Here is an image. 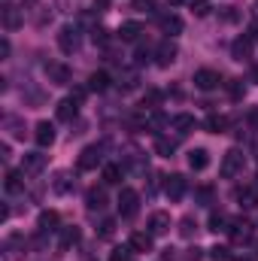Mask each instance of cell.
<instances>
[{"label":"cell","instance_id":"8","mask_svg":"<svg viewBox=\"0 0 258 261\" xmlns=\"http://www.w3.org/2000/svg\"><path fill=\"white\" fill-rule=\"evenodd\" d=\"M228 234H231L234 243H249V240H252V225L243 222V219H237V222L228 225Z\"/></svg>","mask_w":258,"mask_h":261},{"label":"cell","instance_id":"20","mask_svg":"<svg viewBox=\"0 0 258 261\" xmlns=\"http://www.w3.org/2000/svg\"><path fill=\"white\" fill-rule=\"evenodd\" d=\"M21 24H24L21 12L12 9V6H6V9H3V28H6V31H15V28H21Z\"/></svg>","mask_w":258,"mask_h":261},{"label":"cell","instance_id":"12","mask_svg":"<svg viewBox=\"0 0 258 261\" xmlns=\"http://www.w3.org/2000/svg\"><path fill=\"white\" fill-rule=\"evenodd\" d=\"M34 140H37V146H43V149L52 146V143H55V128H52L49 122H40V125L34 128Z\"/></svg>","mask_w":258,"mask_h":261},{"label":"cell","instance_id":"11","mask_svg":"<svg viewBox=\"0 0 258 261\" xmlns=\"http://www.w3.org/2000/svg\"><path fill=\"white\" fill-rule=\"evenodd\" d=\"M46 161H49V158H46L43 152H28L24 161H21V170H28V173H40V170L46 167Z\"/></svg>","mask_w":258,"mask_h":261},{"label":"cell","instance_id":"4","mask_svg":"<svg viewBox=\"0 0 258 261\" xmlns=\"http://www.w3.org/2000/svg\"><path fill=\"white\" fill-rule=\"evenodd\" d=\"M100 161H104V149H100V146H88V149H82V152H79L76 167H79V170H94Z\"/></svg>","mask_w":258,"mask_h":261},{"label":"cell","instance_id":"9","mask_svg":"<svg viewBox=\"0 0 258 261\" xmlns=\"http://www.w3.org/2000/svg\"><path fill=\"white\" fill-rule=\"evenodd\" d=\"M58 46H61V52H67V55L76 52V49H79V31L70 28V24L61 28V34H58Z\"/></svg>","mask_w":258,"mask_h":261},{"label":"cell","instance_id":"35","mask_svg":"<svg viewBox=\"0 0 258 261\" xmlns=\"http://www.w3.org/2000/svg\"><path fill=\"white\" fill-rule=\"evenodd\" d=\"M131 255H134V249H113V255H110V261H131Z\"/></svg>","mask_w":258,"mask_h":261},{"label":"cell","instance_id":"17","mask_svg":"<svg viewBox=\"0 0 258 261\" xmlns=\"http://www.w3.org/2000/svg\"><path fill=\"white\" fill-rule=\"evenodd\" d=\"M234 197H237L243 206H255L258 203V186H240V189L234 192Z\"/></svg>","mask_w":258,"mask_h":261},{"label":"cell","instance_id":"7","mask_svg":"<svg viewBox=\"0 0 258 261\" xmlns=\"http://www.w3.org/2000/svg\"><path fill=\"white\" fill-rule=\"evenodd\" d=\"M46 76H49V82H55V85H67L70 82V67L61 64V61H49L46 64Z\"/></svg>","mask_w":258,"mask_h":261},{"label":"cell","instance_id":"25","mask_svg":"<svg viewBox=\"0 0 258 261\" xmlns=\"http://www.w3.org/2000/svg\"><path fill=\"white\" fill-rule=\"evenodd\" d=\"M161 28H164V34L176 37V34L183 31V18H179V15H164V18H161Z\"/></svg>","mask_w":258,"mask_h":261},{"label":"cell","instance_id":"40","mask_svg":"<svg viewBox=\"0 0 258 261\" xmlns=\"http://www.w3.org/2000/svg\"><path fill=\"white\" fill-rule=\"evenodd\" d=\"M113 231H116V222L113 219H104L100 222V237H113Z\"/></svg>","mask_w":258,"mask_h":261},{"label":"cell","instance_id":"22","mask_svg":"<svg viewBox=\"0 0 258 261\" xmlns=\"http://www.w3.org/2000/svg\"><path fill=\"white\" fill-rule=\"evenodd\" d=\"M140 34H143L140 21H125V24L119 28V37H122L125 43H134V40H140Z\"/></svg>","mask_w":258,"mask_h":261},{"label":"cell","instance_id":"51","mask_svg":"<svg viewBox=\"0 0 258 261\" xmlns=\"http://www.w3.org/2000/svg\"><path fill=\"white\" fill-rule=\"evenodd\" d=\"M170 3H173V6H176V3H186V0H170Z\"/></svg>","mask_w":258,"mask_h":261},{"label":"cell","instance_id":"32","mask_svg":"<svg viewBox=\"0 0 258 261\" xmlns=\"http://www.w3.org/2000/svg\"><path fill=\"white\" fill-rule=\"evenodd\" d=\"M189 6H192V12L197 18H203V15L210 12V0H189Z\"/></svg>","mask_w":258,"mask_h":261},{"label":"cell","instance_id":"37","mask_svg":"<svg viewBox=\"0 0 258 261\" xmlns=\"http://www.w3.org/2000/svg\"><path fill=\"white\" fill-rule=\"evenodd\" d=\"M119 85H122L125 91H131V88H137V73H125V76L119 79Z\"/></svg>","mask_w":258,"mask_h":261},{"label":"cell","instance_id":"23","mask_svg":"<svg viewBox=\"0 0 258 261\" xmlns=\"http://www.w3.org/2000/svg\"><path fill=\"white\" fill-rule=\"evenodd\" d=\"M173 128H176V134H192L197 128V122H194V116H189V113H179L173 119Z\"/></svg>","mask_w":258,"mask_h":261},{"label":"cell","instance_id":"6","mask_svg":"<svg viewBox=\"0 0 258 261\" xmlns=\"http://www.w3.org/2000/svg\"><path fill=\"white\" fill-rule=\"evenodd\" d=\"M186 189H189V182H186L183 173H173V176H167V182H164V195L170 197V200H179V197L186 195Z\"/></svg>","mask_w":258,"mask_h":261},{"label":"cell","instance_id":"46","mask_svg":"<svg viewBox=\"0 0 258 261\" xmlns=\"http://www.w3.org/2000/svg\"><path fill=\"white\" fill-rule=\"evenodd\" d=\"M246 119H249V125H255V128H258V107H255V110H249V116H246Z\"/></svg>","mask_w":258,"mask_h":261},{"label":"cell","instance_id":"36","mask_svg":"<svg viewBox=\"0 0 258 261\" xmlns=\"http://www.w3.org/2000/svg\"><path fill=\"white\" fill-rule=\"evenodd\" d=\"M243 91H246V88H243V82H237V79L228 85V94H231L234 100H240V97H243Z\"/></svg>","mask_w":258,"mask_h":261},{"label":"cell","instance_id":"50","mask_svg":"<svg viewBox=\"0 0 258 261\" xmlns=\"http://www.w3.org/2000/svg\"><path fill=\"white\" fill-rule=\"evenodd\" d=\"M252 15H255V18H258V0H255V3H252Z\"/></svg>","mask_w":258,"mask_h":261},{"label":"cell","instance_id":"5","mask_svg":"<svg viewBox=\"0 0 258 261\" xmlns=\"http://www.w3.org/2000/svg\"><path fill=\"white\" fill-rule=\"evenodd\" d=\"M167 231H170V213L155 210V213L149 216V234H152V237H161V234H167Z\"/></svg>","mask_w":258,"mask_h":261},{"label":"cell","instance_id":"10","mask_svg":"<svg viewBox=\"0 0 258 261\" xmlns=\"http://www.w3.org/2000/svg\"><path fill=\"white\" fill-rule=\"evenodd\" d=\"M231 55H234V61H246L252 55V37H237L231 43Z\"/></svg>","mask_w":258,"mask_h":261},{"label":"cell","instance_id":"38","mask_svg":"<svg viewBox=\"0 0 258 261\" xmlns=\"http://www.w3.org/2000/svg\"><path fill=\"white\" fill-rule=\"evenodd\" d=\"M194 197H197L200 203H210V200H213V189H210V186H200V189L194 192Z\"/></svg>","mask_w":258,"mask_h":261},{"label":"cell","instance_id":"18","mask_svg":"<svg viewBox=\"0 0 258 261\" xmlns=\"http://www.w3.org/2000/svg\"><path fill=\"white\" fill-rule=\"evenodd\" d=\"M131 249H134V252H149V249H152V234L134 231V234H131Z\"/></svg>","mask_w":258,"mask_h":261},{"label":"cell","instance_id":"16","mask_svg":"<svg viewBox=\"0 0 258 261\" xmlns=\"http://www.w3.org/2000/svg\"><path fill=\"white\" fill-rule=\"evenodd\" d=\"M189 167L192 170H207L210 167V152L207 149H192L189 152Z\"/></svg>","mask_w":258,"mask_h":261},{"label":"cell","instance_id":"19","mask_svg":"<svg viewBox=\"0 0 258 261\" xmlns=\"http://www.w3.org/2000/svg\"><path fill=\"white\" fill-rule=\"evenodd\" d=\"M85 203H88L91 213H94V210H104V206H107V192H104V189H88Z\"/></svg>","mask_w":258,"mask_h":261},{"label":"cell","instance_id":"3","mask_svg":"<svg viewBox=\"0 0 258 261\" xmlns=\"http://www.w3.org/2000/svg\"><path fill=\"white\" fill-rule=\"evenodd\" d=\"M219 85H222V76H219L216 70L203 67V70L194 73V88H200V91H213V88H219Z\"/></svg>","mask_w":258,"mask_h":261},{"label":"cell","instance_id":"21","mask_svg":"<svg viewBox=\"0 0 258 261\" xmlns=\"http://www.w3.org/2000/svg\"><path fill=\"white\" fill-rule=\"evenodd\" d=\"M58 222H61V219H58L55 210H43V213H40V231H43V234H46V231H58Z\"/></svg>","mask_w":258,"mask_h":261},{"label":"cell","instance_id":"14","mask_svg":"<svg viewBox=\"0 0 258 261\" xmlns=\"http://www.w3.org/2000/svg\"><path fill=\"white\" fill-rule=\"evenodd\" d=\"M203 128L210 130V134H225V130H228V116H222V113H210L207 122H203Z\"/></svg>","mask_w":258,"mask_h":261},{"label":"cell","instance_id":"31","mask_svg":"<svg viewBox=\"0 0 258 261\" xmlns=\"http://www.w3.org/2000/svg\"><path fill=\"white\" fill-rule=\"evenodd\" d=\"M52 189H55L58 195H67V192L73 189V182H70V173H58V176H55V182H52Z\"/></svg>","mask_w":258,"mask_h":261},{"label":"cell","instance_id":"53","mask_svg":"<svg viewBox=\"0 0 258 261\" xmlns=\"http://www.w3.org/2000/svg\"><path fill=\"white\" fill-rule=\"evenodd\" d=\"M255 186H258V182H255Z\"/></svg>","mask_w":258,"mask_h":261},{"label":"cell","instance_id":"1","mask_svg":"<svg viewBox=\"0 0 258 261\" xmlns=\"http://www.w3.org/2000/svg\"><path fill=\"white\" fill-rule=\"evenodd\" d=\"M243 164H246V155H243L240 149H231V152H225V158H222V176H225V179L237 176V173L243 170Z\"/></svg>","mask_w":258,"mask_h":261},{"label":"cell","instance_id":"30","mask_svg":"<svg viewBox=\"0 0 258 261\" xmlns=\"http://www.w3.org/2000/svg\"><path fill=\"white\" fill-rule=\"evenodd\" d=\"M104 182H107V186H116V182H122V167H116V164H107V167H104Z\"/></svg>","mask_w":258,"mask_h":261},{"label":"cell","instance_id":"26","mask_svg":"<svg viewBox=\"0 0 258 261\" xmlns=\"http://www.w3.org/2000/svg\"><path fill=\"white\" fill-rule=\"evenodd\" d=\"M3 186H6V192H9V195H18V192L24 189V182H21V173L9 170V173H6V182H3Z\"/></svg>","mask_w":258,"mask_h":261},{"label":"cell","instance_id":"52","mask_svg":"<svg viewBox=\"0 0 258 261\" xmlns=\"http://www.w3.org/2000/svg\"><path fill=\"white\" fill-rule=\"evenodd\" d=\"M28 3H34V0H28Z\"/></svg>","mask_w":258,"mask_h":261},{"label":"cell","instance_id":"34","mask_svg":"<svg viewBox=\"0 0 258 261\" xmlns=\"http://www.w3.org/2000/svg\"><path fill=\"white\" fill-rule=\"evenodd\" d=\"M91 40L100 43V46H107V43H110V31H107V28H94V31H91Z\"/></svg>","mask_w":258,"mask_h":261},{"label":"cell","instance_id":"27","mask_svg":"<svg viewBox=\"0 0 258 261\" xmlns=\"http://www.w3.org/2000/svg\"><path fill=\"white\" fill-rule=\"evenodd\" d=\"M79 228H61V249H70V246H76L79 243Z\"/></svg>","mask_w":258,"mask_h":261},{"label":"cell","instance_id":"39","mask_svg":"<svg viewBox=\"0 0 258 261\" xmlns=\"http://www.w3.org/2000/svg\"><path fill=\"white\" fill-rule=\"evenodd\" d=\"M237 18H240V12H237L234 6H225V9H222V21H228V24H231V21H237Z\"/></svg>","mask_w":258,"mask_h":261},{"label":"cell","instance_id":"43","mask_svg":"<svg viewBox=\"0 0 258 261\" xmlns=\"http://www.w3.org/2000/svg\"><path fill=\"white\" fill-rule=\"evenodd\" d=\"M85 94H88V88H73V94H70V97H73L76 103H82V100H85Z\"/></svg>","mask_w":258,"mask_h":261},{"label":"cell","instance_id":"29","mask_svg":"<svg viewBox=\"0 0 258 261\" xmlns=\"http://www.w3.org/2000/svg\"><path fill=\"white\" fill-rule=\"evenodd\" d=\"M228 225H231V219H228L225 213H213V216H210V231L219 234V231H228Z\"/></svg>","mask_w":258,"mask_h":261},{"label":"cell","instance_id":"33","mask_svg":"<svg viewBox=\"0 0 258 261\" xmlns=\"http://www.w3.org/2000/svg\"><path fill=\"white\" fill-rule=\"evenodd\" d=\"M194 231H197V222H194L192 216H186V219H183V228H179V234H183V237H192Z\"/></svg>","mask_w":258,"mask_h":261},{"label":"cell","instance_id":"15","mask_svg":"<svg viewBox=\"0 0 258 261\" xmlns=\"http://www.w3.org/2000/svg\"><path fill=\"white\" fill-rule=\"evenodd\" d=\"M55 113H58V119H61V122H73V119H76V113H79V103H76L73 97H67V100L58 103V110H55Z\"/></svg>","mask_w":258,"mask_h":261},{"label":"cell","instance_id":"45","mask_svg":"<svg viewBox=\"0 0 258 261\" xmlns=\"http://www.w3.org/2000/svg\"><path fill=\"white\" fill-rule=\"evenodd\" d=\"M137 9H152V0H134Z\"/></svg>","mask_w":258,"mask_h":261},{"label":"cell","instance_id":"49","mask_svg":"<svg viewBox=\"0 0 258 261\" xmlns=\"http://www.w3.org/2000/svg\"><path fill=\"white\" fill-rule=\"evenodd\" d=\"M252 82H258V64L252 67Z\"/></svg>","mask_w":258,"mask_h":261},{"label":"cell","instance_id":"13","mask_svg":"<svg viewBox=\"0 0 258 261\" xmlns=\"http://www.w3.org/2000/svg\"><path fill=\"white\" fill-rule=\"evenodd\" d=\"M176 55H179V52H176V46H173V43H161V46H158V52H155L158 67H170L173 61H176Z\"/></svg>","mask_w":258,"mask_h":261},{"label":"cell","instance_id":"28","mask_svg":"<svg viewBox=\"0 0 258 261\" xmlns=\"http://www.w3.org/2000/svg\"><path fill=\"white\" fill-rule=\"evenodd\" d=\"M173 149H176V140H167V137H158V140H155V152H158V155L170 158Z\"/></svg>","mask_w":258,"mask_h":261},{"label":"cell","instance_id":"42","mask_svg":"<svg viewBox=\"0 0 258 261\" xmlns=\"http://www.w3.org/2000/svg\"><path fill=\"white\" fill-rule=\"evenodd\" d=\"M210 255L216 261H228V249H225V246H216V249H210Z\"/></svg>","mask_w":258,"mask_h":261},{"label":"cell","instance_id":"44","mask_svg":"<svg viewBox=\"0 0 258 261\" xmlns=\"http://www.w3.org/2000/svg\"><path fill=\"white\" fill-rule=\"evenodd\" d=\"M110 9V0H94V12H107Z\"/></svg>","mask_w":258,"mask_h":261},{"label":"cell","instance_id":"47","mask_svg":"<svg viewBox=\"0 0 258 261\" xmlns=\"http://www.w3.org/2000/svg\"><path fill=\"white\" fill-rule=\"evenodd\" d=\"M0 55H3V58L9 55V40H3V43H0Z\"/></svg>","mask_w":258,"mask_h":261},{"label":"cell","instance_id":"41","mask_svg":"<svg viewBox=\"0 0 258 261\" xmlns=\"http://www.w3.org/2000/svg\"><path fill=\"white\" fill-rule=\"evenodd\" d=\"M161 100V91H146V97H143V107H155Z\"/></svg>","mask_w":258,"mask_h":261},{"label":"cell","instance_id":"24","mask_svg":"<svg viewBox=\"0 0 258 261\" xmlns=\"http://www.w3.org/2000/svg\"><path fill=\"white\" fill-rule=\"evenodd\" d=\"M88 88H91V91H107V88H110V73H104V70L91 73V79H88Z\"/></svg>","mask_w":258,"mask_h":261},{"label":"cell","instance_id":"48","mask_svg":"<svg viewBox=\"0 0 258 261\" xmlns=\"http://www.w3.org/2000/svg\"><path fill=\"white\" fill-rule=\"evenodd\" d=\"M176 258V249H164V261H173Z\"/></svg>","mask_w":258,"mask_h":261},{"label":"cell","instance_id":"2","mask_svg":"<svg viewBox=\"0 0 258 261\" xmlns=\"http://www.w3.org/2000/svg\"><path fill=\"white\" fill-rule=\"evenodd\" d=\"M137 210H140V195H137L134 189H122V192H119V213H122L125 219H134Z\"/></svg>","mask_w":258,"mask_h":261}]
</instances>
